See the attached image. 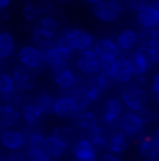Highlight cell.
I'll use <instances>...</instances> for the list:
<instances>
[{
  "label": "cell",
  "instance_id": "60d3db41",
  "mask_svg": "<svg viewBox=\"0 0 159 161\" xmlns=\"http://www.w3.org/2000/svg\"><path fill=\"white\" fill-rule=\"evenodd\" d=\"M99 161H120V158H119L116 154H113V153H105L99 158Z\"/></svg>",
  "mask_w": 159,
  "mask_h": 161
},
{
  "label": "cell",
  "instance_id": "d590c367",
  "mask_svg": "<svg viewBox=\"0 0 159 161\" xmlns=\"http://www.w3.org/2000/svg\"><path fill=\"white\" fill-rule=\"evenodd\" d=\"M27 4L33 7L38 13L46 11L48 8L50 7V2H49V0H27Z\"/></svg>",
  "mask_w": 159,
  "mask_h": 161
},
{
  "label": "cell",
  "instance_id": "30bf717a",
  "mask_svg": "<svg viewBox=\"0 0 159 161\" xmlns=\"http://www.w3.org/2000/svg\"><path fill=\"white\" fill-rule=\"evenodd\" d=\"M136 23L141 28H156L159 25V8L152 2H148L145 7L137 11Z\"/></svg>",
  "mask_w": 159,
  "mask_h": 161
},
{
  "label": "cell",
  "instance_id": "d6a6232c",
  "mask_svg": "<svg viewBox=\"0 0 159 161\" xmlns=\"http://www.w3.org/2000/svg\"><path fill=\"white\" fill-rule=\"evenodd\" d=\"M16 88L17 87H16L13 76L8 73L0 72V94H3V95L10 94V92L16 91Z\"/></svg>",
  "mask_w": 159,
  "mask_h": 161
},
{
  "label": "cell",
  "instance_id": "ee69618b",
  "mask_svg": "<svg viewBox=\"0 0 159 161\" xmlns=\"http://www.w3.org/2000/svg\"><path fill=\"white\" fill-rule=\"evenodd\" d=\"M10 4V0H0V10H4Z\"/></svg>",
  "mask_w": 159,
  "mask_h": 161
},
{
  "label": "cell",
  "instance_id": "52a82bcc",
  "mask_svg": "<svg viewBox=\"0 0 159 161\" xmlns=\"http://www.w3.org/2000/svg\"><path fill=\"white\" fill-rule=\"evenodd\" d=\"M44 58L46 66H49L52 70H57L67 67V63L71 59V52L64 51L59 46L53 45L50 48H48L46 51H44Z\"/></svg>",
  "mask_w": 159,
  "mask_h": 161
},
{
  "label": "cell",
  "instance_id": "9a60e30c",
  "mask_svg": "<svg viewBox=\"0 0 159 161\" xmlns=\"http://www.w3.org/2000/svg\"><path fill=\"white\" fill-rule=\"evenodd\" d=\"M112 77L115 83H120V84H126L130 83L134 77V72L128 58H119L116 60V64L113 67Z\"/></svg>",
  "mask_w": 159,
  "mask_h": 161
},
{
  "label": "cell",
  "instance_id": "9c48e42d",
  "mask_svg": "<svg viewBox=\"0 0 159 161\" xmlns=\"http://www.w3.org/2000/svg\"><path fill=\"white\" fill-rule=\"evenodd\" d=\"M75 66L81 73L94 76V74L99 73V58L94 49H87L78 55Z\"/></svg>",
  "mask_w": 159,
  "mask_h": 161
},
{
  "label": "cell",
  "instance_id": "cb8c5ba5",
  "mask_svg": "<svg viewBox=\"0 0 159 161\" xmlns=\"http://www.w3.org/2000/svg\"><path fill=\"white\" fill-rule=\"evenodd\" d=\"M20 119V112L16 107L11 105H0V126L3 128H10L16 125L17 120Z\"/></svg>",
  "mask_w": 159,
  "mask_h": 161
},
{
  "label": "cell",
  "instance_id": "1f68e13d",
  "mask_svg": "<svg viewBox=\"0 0 159 161\" xmlns=\"http://www.w3.org/2000/svg\"><path fill=\"white\" fill-rule=\"evenodd\" d=\"M25 156L28 161H52L50 156L48 154L46 147H33L27 148Z\"/></svg>",
  "mask_w": 159,
  "mask_h": 161
},
{
  "label": "cell",
  "instance_id": "5b68a950",
  "mask_svg": "<svg viewBox=\"0 0 159 161\" xmlns=\"http://www.w3.org/2000/svg\"><path fill=\"white\" fill-rule=\"evenodd\" d=\"M18 60L23 66H25L27 69H31L33 72L41 70V67L45 63L44 58V51L38 48L35 45H25L20 49L18 52Z\"/></svg>",
  "mask_w": 159,
  "mask_h": 161
},
{
  "label": "cell",
  "instance_id": "7dc6e473",
  "mask_svg": "<svg viewBox=\"0 0 159 161\" xmlns=\"http://www.w3.org/2000/svg\"><path fill=\"white\" fill-rule=\"evenodd\" d=\"M146 161H159V153H158V154H155L154 157H151V158L146 160Z\"/></svg>",
  "mask_w": 159,
  "mask_h": 161
},
{
  "label": "cell",
  "instance_id": "d6986e66",
  "mask_svg": "<svg viewBox=\"0 0 159 161\" xmlns=\"http://www.w3.org/2000/svg\"><path fill=\"white\" fill-rule=\"evenodd\" d=\"M137 151H138L140 156L146 160H149L155 154H158L159 147L154 136H141L137 142Z\"/></svg>",
  "mask_w": 159,
  "mask_h": 161
},
{
  "label": "cell",
  "instance_id": "c3c4849f",
  "mask_svg": "<svg viewBox=\"0 0 159 161\" xmlns=\"http://www.w3.org/2000/svg\"><path fill=\"white\" fill-rule=\"evenodd\" d=\"M155 51H156V59H158V63L156 64H159V44L155 46Z\"/></svg>",
  "mask_w": 159,
  "mask_h": 161
},
{
  "label": "cell",
  "instance_id": "4dcf8cb0",
  "mask_svg": "<svg viewBox=\"0 0 159 161\" xmlns=\"http://www.w3.org/2000/svg\"><path fill=\"white\" fill-rule=\"evenodd\" d=\"M54 101L56 100H53V98H52L46 91H44V92H41V94L36 97L35 104L38 105V107L45 112V115H46V114H53Z\"/></svg>",
  "mask_w": 159,
  "mask_h": 161
},
{
  "label": "cell",
  "instance_id": "4316f807",
  "mask_svg": "<svg viewBox=\"0 0 159 161\" xmlns=\"http://www.w3.org/2000/svg\"><path fill=\"white\" fill-rule=\"evenodd\" d=\"M14 49H16V42L13 35L7 31L0 32V59L3 60L10 58L14 53Z\"/></svg>",
  "mask_w": 159,
  "mask_h": 161
},
{
  "label": "cell",
  "instance_id": "ac0fdd59",
  "mask_svg": "<svg viewBox=\"0 0 159 161\" xmlns=\"http://www.w3.org/2000/svg\"><path fill=\"white\" fill-rule=\"evenodd\" d=\"M127 147H128V137L121 130H119V129L112 130L110 136H109L108 146H106V148L109 150V153L121 154L127 150Z\"/></svg>",
  "mask_w": 159,
  "mask_h": 161
},
{
  "label": "cell",
  "instance_id": "2e32d148",
  "mask_svg": "<svg viewBox=\"0 0 159 161\" xmlns=\"http://www.w3.org/2000/svg\"><path fill=\"white\" fill-rule=\"evenodd\" d=\"M0 143L11 151H20L25 146V135L20 130H4L0 135Z\"/></svg>",
  "mask_w": 159,
  "mask_h": 161
},
{
  "label": "cell",
  "instance_id": "e0dca14e",
  "mask_svg": "<svg viewBox=\"0 0 159 161\" xmlns=\"http://www.w3.org/2000/svg\"><path fill=\"white\" fill-rule=\"evenodd\" d=\"M92 49L95 51L98 58H120V48L116 44V41H113L110 38H100L95 41Z\"/></svg>",
  "mask_w": 159,
  "mask_h": 161
},
{
  "label": "cell",
  "instance_id": "816d5d0a",
  "mask_svg": "<svg viewBox=\"0 0 159 161\" xmlns=\"http://www.w3.org/2000/svg\"><path fill=\"white\" fill-rule=\"evenodd\" d=\"M156 31H158V34H159V25L156 27Z\"/></svg>",
  "mask_w": 159,
  "mask_h": 161
},
{
  "label": "cell",
  "instance_id": "83f0119b",
  "mask_svg": "<svg viewBox=\"0 0 159 161\" xmlns=\"http://www.w3.org/2000/svg\"><path fill=\"white\" fill-rule=\"evenodd\" d=\"M52 136L60 139L63 143L67 144V147H73L75 144V142H77L75 133L73 132V129L69 128V126H63V125L56 126V128L52 130Z\"/></svg>",
  "mask_w": 159,
  "mask_h": 161
},
{
  "label": "cell",
  "instance_id": "8d00e7d4",
  "mask_svg": "<svg viewBox=\"0 0 159 161\" xmlns=\"http://www.w3.org/2000/svg\"><path fill=\"white\" fill-rule=\"evenodd\" d=\"M23 14H24V18H25V20L31 21V20H33V18H35L39 13H38V11H36L33 7H31L29 4H27V3H25V6H24V10H23Z\"/></svg>",
  "mask_w": 159,
  "mask_h": 161
},
{
  "label": "cell",
  "instance_id": "8fae6325",
  "mask_svg": "<svg viewBox=\"0 0 159 161\" xmlns=\"http://www.w3.org/2000/svg\"><path fill=\"white\" fill-rule=\"evenodd\" d=\"M53 114L59 118H66V119H74L80 114V109L75 105V101L73 100L71 95H64L59 97L54 101Z\"/></svg>",
  "mask_w": 159,
  "mask_h": 161
},
{
  "label": "cell",
  "instance_id": "ab89813d",
  "mask_svg": "<svg viewBox=\"0 0 159 161\" xmlns=\"http://www.w3.org/2000/svg\"><path fill=\"white\" fill-rule=\"evenodd\" d=\"M110 2H112L115 6H117V7L120 8L121 11H123V10H126V8H128V10H130L131 0H110Z\"/></svg>",
  "mask_w": 159,
  "mask_h": 161
},
{
  "label": "cell",
  "instance_id": "7a4b0ae2",
  "mask_svg": "<svg viewBox=\"0 0 159 161\" xmlns=\"http://www.w3.org/2000/svg\"><path fill=\"white\" fill-rule=\"evenodd\" d=\"M148 92L145 91L142 87L138 86H128L121 91V101L126 105L128 109H131L133 112H138V111L146 108L148 104Z\"/></svg>",
  "mask_w": 159,
  "mask_h": 161
},
{
  "label": "cell",
  "instance_id": "5bb4252c",
  "mask_svg": "<svg viewBox=\"0 0 159 161\" xmlns=\"http://www.w3.org/2000/svg\"><path fill=\"white\" fill-rule=\"evenodd\" d=\"M73 156L75 161H96V148L87 137L78 139L73 146Z\"/></svg>",
  "mask_w": 159,
  "mask_h": 161
},
{
  "label": "cell",
  "instance_id": "f6af8a7d",
  "mask_svg": "<svg viewBox=\"0 0 159 161\" xmlns=\"http://www.w3.org/2000/svg\"><path fill=\"white\" fill-rule=\"evenodd\" d=\"M85 3H90V4H92V6H96V4H99L100 2H103V0H84Z\"/></svg>",
  "mask_w": 159,
  "mask_h": 161
},
{
  "label": "cell",
  "instance_id": "681fc988",
  "mask_svg": "<svg viewBox=\"0 0 159 161\" xmlns=\"http://www.w3.org/2000/svg\"><path fill=\"white\" fill-rule=\"evenodd\" d=\"M0 161H7V158H6V156H3L2 153H0Z\"/></svg>",
  "mask_w": 159,
  "mask_h": 161
},
{
  "label": "cell",
  "instance_id": "7bdbcfd3",
  "mask_svg": "<svg viewBox=\"0 0 159 161\" xmlns=\"http://www.w3.org/2000/svg\"><path fill=\"white\" fill-rule=\"evenodd\" d=\"M152 90H158L159 91V72L154 76V79H152V86H151Z\"/></svg>",
  "mask_w": 159,
  "mask_h": 161
},
{
  "label": "cell",
  "instance_id": "ba28073f",
  "mask_svg": "<svg viewBox=\"0 0 159 161\" xmlns=\"http://www.w3.org/2000/svg\"><path fill=\"white\" fill-rule=\"evenodd\" d=\"M64 35L67 36L70 45H71L73 51H87V49H92L94 44V36L90 32L80 28H73V30H67L64 31Z\"/></svg>",
  "mask_w": 159,
  "mask_h": 161
},
{
  "label": "cell",
  "instance_id": "bcb514c9",
  "mask_svg": "<svg viewBox=\"0 0 159 161\" xmlns=\"http://www.w3.org/2000/svg\"><path fill=\"white\" fill-rule=\"evenodd\" d=\"M154 137H155V140H156V143H158V147H159V129H156V132L154 133Z\"/></svg>",
  "mask_w": 159,
  "mask_h": 161
},
{
  "label": "cell",
  "instance_id": "3957f363",
  "mask_svg": "<svg viewBox=\"0 0 159 161\" xmlns=\"http://www.w3.org/2000/svg\"><path fill=\"white\" fill-rule=\"evenodd\" d=\"M121 115H123V101L121 100L110 97L103 101L102 108H100V119L105 125L110 126L115 130Z\"/></svg>",
  "mask_w": 159,
  "mask_h": 161
},
{
  "label": "cell",
  "instance_id": "f1b7e54d",
  "mask_svg": "<svg viewBox=\"0 0 159 161\" xmlns=\"http://www.w3.org/2000/svg\"><path fill=\"white\" fill-rule=\"evenodd\" d=\"M128 60H130L131 67H133L134 76H144V74H145V73L149 70L148 64L144 62V59L140 56V55L137 53L136 51H134V53L131 55L130 58H128Z\"/></svg>",
  "mask_w": 159,
  "mask_h": 161
},
{
  "label": "cell",
  "instance_id": "74e56055",
  "mask_svg": "<svg viewBox=\"0 0 159 161\" xmlns=\"http://www.w3.org/2000/svg\"><path fill=\"white\" fill-rule=\"evenodd\" d=\"M6 158H7V161H28L27 156L21 151H11L10 154L6 156Z\"/></svg>",
  "mask_w": 159,
  "mask_h": 161
},
{
  "label": "cell",
  "instance_id": "f35d334b",
  "mask_svg": "<svg viewBox=\"0 0 159 161\" xmlns=\"http://www.w3.org/2000/svg\"><path fill=\"white\" fill-rule=\"evenodd\" d=\"M137 114H138V115L142 118L144 122H145V123H146V122H149V120H151L152 118H154V114H152V111H151V109H148V108H144V109L138 111Z\"/></svg>",
  "mask_w": 159,
  "mask_h": 161
},
{
  "label": "cell",
  "instance_id": "603a6c76",
  "mask_svg": "<svg viewBox=\"0 0 159 161\" xmlns=\"http://www.w3.org/2000/svg\"><path fill=\"white\" fill-rule=\"evenodd\" d=\"M48 154L50 156L52 160H59L60 157H63V154L67 151V144L63 143L60 139L54 137V136H48L46 137V143H45Z\"/></svg>",
  "mask_w": 159,
  "mask_h": 161
},
{
  "label": "cell",
  "instance_id": "ffe728a7",
  "mask_svg": "<svg viewBox=\"0 0 159 161\" xmlns=\"http://www.w3.org/2000/svg\"><path fill=\"white\" fill-rule=\"evenodd\" d=\"M44 115H45V112L35 103L25 104V105H23V108H21V116L24 118L27 125H29V126L39 125Z\"/></svg>",
  "mask_w": 159,
  "mask_h": 161
},
{
  "label": "cell",
  "instance_id": "e575fe53",
  "mask_svg": "<svg viewBox=\"0 0 159 161\" xmlns=\"http://www.w3.org/2000/svg\"><path fill=\"white\" fill-rule=\"evenodd\" d=\"M117 59H115V58H99V73L112 76L113 67H115Z\"/></svg>",
  "mask_w": 159,
  "mask_h": 161
},
{
  "label": "cell",
  "instance_id": "f5cc1de1",
  "mask_svg": "<svg viewBox=\"0 0 159 161\" xmlns=\"http://www.w3.org/2000/svg\"><path fill=\"white\" fill-rule=\"evenodd\" d=\"M158 3H159V0H158Z\"/></svg>",
  "mask_w": 159,
  "mask_h": 161
},
{
  "label": "cell",
  "instance_id": "836d02e7",
  "mask_svg": "<svg viewBox=\"0 0 159 161\" xmlns=\"http://www.w3.org/2000/svg\"><path fill=\"white\" fill-rule=\"evenodd\" d=\"M46 137L39 132H31L25 136V147L33 148V147H45Z\"/></svg>",
  "mask_w": 159,
  "mask_h": 161
},
{
  "label": "cell",
  "instance_id": "484cf974",
  "mask_svg": "<svg viewBox=\"0 0 159 161\" xmlns=\"http://www.w3.org/2000/svg\"><path fill=\"white\" fill-rule=\"evenodd\" d=\"M159 44V34L156 28H141L138 31V45L155 48Z\"/></svg>",
  "mask_w": 159,
  "mask_h": 161
},
{
  "label": "cell",
  "instance_id": "b9f144b4",
  "mask_svg": "<svg viewBox=\"0 0 159 161\" xmlns=\"http://www.w3.org/2000/svg\"><path fill=\"white\" fill-rule=\"evenodd\" d=\"M149 97H151L152 101L159 107V91L158 90H152V88L149 90Z\"/></svg>",
  "mask_w": 159,
  "mask_h": 161
},
{
  "label": "cell",
  "instance_id": "4fadbf2b",
  "mask_svg": "<svg viewBox=\"0 0 159 161\" xmlns=\"http://www.w3.org/2000/svg\"><path fill=\"white\" fill-rule=\"evenodd\" d=\"M92 14L95 18L103 21V23H112L120 17L121 10L117 6L113 4L110 0H103L99 4L92 7Z\"/></svg>",
  "mask_w": 159,
  "mask_h": 161
},
{
  "label": "cell",
  "instance_id": "f907efd6",
  "mask_svg": "<svg viewBox=\"0 0 159 161\" xmlns=\"http://www.w3.org/2000/svg\"><path fill=\"white\" fill-rule=\"evenodd\" d=\"M56 2H60V3H66V2H70V0H56Z\"/></svg>",
  "mask_w": 159,
  "mask_h": 161
},
{
  "label": "cell",
  "instance_id": "277c9868",
  "mask_svg": "<svg viewBox=\"0 0 159 161\" xmlns=\"http://www.w3.org/2000/svg\"><path fill=\"white\" fill-rule=\"evenodd\" d=\"M144 125H145V122L137 112H126L120 116L117 125H116V129L121 130L127 137H137V136L141 137Z\"/></svg>",
  "mask_w": 159,
  "mask_h": 161
},
{
  "label": "cell",
  "instance_id": "6da1fadb",
  "mask_svg": "<svg viewBox=\"0 0 159 161\" xmlns=\"http://www.w3.org/2000/svg\"><path fill=\"white\" fill-rule=\"evenodd\" d=\"M57 24L56 18L50 17V15H45L41 20L36 21L35 27H33L32 32V39L35 42V46H38L41 51H46L48 48H50L52 39L57 32Z\"/></svg>",
  "mask_w": 159,
  "mask_h": 161
},
{
  "label": "cell",
  "instance_id": "44dd1931",
  "mask_svg": "<svg viewBox=\"0 0 159 161\" xmlns=\"http://www.w3.org/2000/svg\"><path fill=\"white\" fill-rule=\"evenodd\" d=\"M74 126L81 130L91 132L98 126V116L91 111H82L74 118Z\"/></svg>",
  "mask_w": 159,
  "mask_h": 161
},
{
  "label": "cell",
  "instance_id": "8992f818",
  "mask_svg": "<svg viewBox=\"0 0 159 161\" xmlns=\"http://www.w3.org/2000/svg\"><path fill=\"white\" fill-rule=\"evenodd\" d=\"M16 83V87L18 90H23V91H31L36 87V83H38V77H36V72H33L31 69H27L23 64H18L13 69L11 73Z\"/></svg>",
  "mask_w": 159,
  "mask_h": 161
},
{
  "label": "cell",
  "instance_id": "7c38bea8",
  "mask_svg": "<svg viewBox=\"0 0 159 161\" xmlns=\"http://www.w3.org/2000/svg\"><path fill=\"white\" fill-rule=\"evenodd\" d=\"M52 79L63 90H73V88H77L78 86L82 84V81L75 76L74 72H73L70 67H63V69L53 70Z\"/></svg>",
  "mask_w": 159,
  "mask_h": 161
},
{
  "label": "cell",
  "instance_id": "d4e9b609",
  "mask_svg": "<svg viewBox=\"0 0 159 161\" xmlns=\"http://www.w3.org/2000/svg\"><path fill=\"white\" fill-rule=\"evenodd\" d=\"M109 136L110 132L103 126H96L95 129H92L91 132H88V140L94 144V146H99V147H106L109 142Z\"/></svg>",
  "mask_w": 159,
  "mask_h": 161
},
{
  "label": "cell",
  "instance_id": "f546056e",
  "mask_svg": "<svg viewBox=\"0 0 159 161\" xmlns=\"http://www.w3.org/2000/svg\"><path fill=\"white\" fill-rule=\"evenodd\" d=\"M136 52L144 59V62L148 64L149 69L158 63L156 51H155V48H148V46H138V48L136 49Z\"/></svg>",
  "mask_w": 159,
  "mask_h": 161
},
{
  "label": "cell",
  "instance_id": "7402d4cb",
  "mask_svg": "<svg viewBox=\"0 0 159 161\" xmlns=\"http://www.w3.org/2000/svg\"><path fill=\"white\" fill-rule=\"evenodd\" d=\"M116 44L120 51H133L138 44V32L134 30H123L116 38Z\"/></svg>",
  "mask_w": 159,
  "mask_h": 161
}]
</instances>
